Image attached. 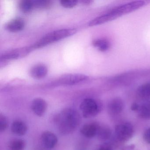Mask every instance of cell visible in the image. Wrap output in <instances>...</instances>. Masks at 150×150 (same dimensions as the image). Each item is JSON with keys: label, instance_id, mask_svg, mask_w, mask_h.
Segmentation results:
<instances>
[{"label": "cell", "instance_id": "6", "mask_svg": "<svg viewBox=\"0 0 150 150\" xmlns=\"http://www.w3.org/2000/svg\"><path fill=\"white\" fill-rule=\"evenodd\" d=\"M33 50L32 46H30L9 51L2 54L1 59L3 60H9L21 58L28 55Z\"/></svg>", "mask_w": 150, "mask_h": 150}, {"label": "cell", "instance_id": "9", "mask_svg": "<svg viewBox=\"0 0 150 150\" xmlns=\"http://www.w3.org/2000/svg\"><path fill=\"white\" fill-rule=\"evenodd\" d=\"M100 125L95 122H90L85 124L80 129L82 135L88 138L94 137L97 135Z\"/></svg>", "mask_w": 150, "mask_h": 150}, {"label": "cell", "instance_id": "14", "mask_svg": "<svg viewBox=\"0 0 150 150\" xmlns=\"http://www.w3.org/2000/svg\"><path fill=\"white\" fill-rule=\"evenodd\" d=\"M28 127L23 121L16 120L14 121L11 125V131L14 134L18 136H23L27 133Z\"/></svg>", "mask_w": 150, "mask_h": 150}, {"label": "cell", "instance_id": "16", "mask_svg": "<svg viewBox=\"0 0 150 150\" xmlns=\"http://www.w3.org/2000/svg\"><path fill=\"white\" fill-rule=\"evenodd\" d=\"M26 144L23 139H15L9 141L8 144V150H23Z\"/></svg>", "mask_w": 150, "mask_h": 150}, {"label": "cell", "instance_id": "13", "mask_svg": "<svg viewBox=\"0 0 150 150\" xmlns=\"http://www.w3.org/2000/svg\"><path fill=\"white\" fill-rule=\"evenodd\" d=\"M47 67L43 64H37L33 67L30 71V75L36 79H40L45 77L48 74Z\"/></svg>", "mask_w": 150, "mask_h": 150}, {"label": "cell", "instance_id": "2", "mask_svg": "<svg viewBox=\"0 0 150 150\" xmlns=\"http://www.w3.org/2000/svg\"><path fill=\"white\" fill-rule=\"evenodd\" d=\"M145 5V2L143 1H131L117 6L107 13L100 16L92 20L88 23L89 27H93L101 25L110 21L117 19L118 17L129 13L137 10Z\"/></svg>", "mask_w": 150, "mask_h": 150}, {"label": "cell", "instance_id": "18", "mask_svg": "<svg viewBox=\"0 0 150 150\" xmlns=\"http://www.w3.org/2000/svg\"><path fill=\"white\" fill-rule=\"evenodd\" d=\"M138 95L143 99H147L150 97V83H146L140 86L137 90Z\"/></svg>", "mask_w": 150, "mask_h": 150}, {"label": "cell", "instance_id": "21", "mask_svg": "<svg viewBox=\"0 0 150 150\" xmlns=\"http://www.w3.org/2000/svg\"><path fill=\"white\" fill-rule=\"evenodd\" d=\"M8 126V118L5 115L0 114V131H5Z\"/></svg>", "mask_w": 150, "mask_h": 150}, {"label": "cell", "instance_id": "20", "mask_svg": "<svg viewBox=\"0 0 150 150\" xmlns=\"http://www.w3.org/2000/svg\"><path fill=\"white\" fill-rule=\"evenodd\" d=\"M111 134L110 130L107 127H101L100 126L98 131V138L102 140H105L109 138Z\"/></svg>", "mask_w": 150, "mask_h": 150}, {"label": "cell", "instance_id": "24", "mask_svg": "<svg viewBox=\"0 0 150 150\" xmlns=\"http://www.w3.org/2000/svg\"><path fill=\"white\" fill-rule=\"evenodd\" d=\"M143 137L145 142L150 144V128L146 130L144 132Z\"/></svg>", "mask_w": 150, "mask_h": 150}, {"label": "cell", "instance_id": "11", "mask_svg": "<svg viewBox=\"0 0 150 150\" xmlns=\"http://www.w3.org/2000/svg\"><path fill=\"white\" fill-rule=\"evenodd\" d=\"M25 22L23 19L18 18L13 19L5 25V28L11 32H17L24 28Z\"/></svg>", "mask_w": 150, "mask_h": 150}, {"label": "cell", "instance_id": "17", "mask_svg": "<svg viewBox=\"0 0 150 150\" xmlns=\"http://www.w3.org/2000/svg\"><path fill=\"white\" fill-rule=\"evenodd\" d=\"M92 43L93 46L101 52L107 51L110 47V44L105 39H96Z\"/></svg>", "mask_w": 150, "mask_h": 150}, {"label": "cell", "instance_id": "5", "mask_svg": "<svg viewBox=\"0 0 150 150\" xmlns=\"http://www.w3.org/2000/svg\"><path fill=\"white\" fill-rule=\"evenodd\" d=\"M115 131L118 140L124 142L128 141L132 137L134 134V129L130 123L124 122L117 125Z\"/></svg>", "mask_w": 150, "mask_h": 150}, {"label": "cell", "instance_id": "3", "mask_svg": "<svg viewBox=\"0 0 150 150\" xmlns=\"http://www.w3.org/2000/svg\"><path fill=\"white\" fill-rule=\"evenodd\" d=\"M75 29H64L48 33L38 40L32 47L34 49H40L48 45L57 42L74 35L77 32Z\"/></svg>", "mask_w": 150, "mask_h": 150}, {"label": "cell", "instance_id": "15", "mask_svg": "<svg viewBox=\"0 0 150 150\" xmlns=\"http://www.w3.org/2000/svg\"><path fill=\"white\" fill-rule=\"evenodd\" d=\"M137 112L140 118L144 120H150V101H146L139 105Z\"/></svg>", "mask_w": 150, "mask_h": 150}, {"label": "cell", "instance_id": "1", "mask_svg": "<svg viewBox=\"0 0 150 150\" xmlns=\"http://www.w3.org/2000/svg\"><path fill=\"white\" fill-rule=\"evenodd\" d=\"M54 121L61 134L68 135L75 131L79 127L81 122V117L75 109L67 108L56 116Z\"/></svg>", "mask_w": 150, "mask_h": 150}, {"label": "cell", "instance_id": "26", "mask_svg": "<svg viewBox=\"0 0 150 150\" xmlns=\"http://www.w3.org/2000/svg\"><path fill=\"white\" fill-rule=\"evenodd\" d=\"M139 105L137 103H133L132 104L131 106V110L132 111H137V112L139 109Z\"/></svg>", "mask_w": 150, "mask_h": 150}, {"label": "cell", "instance_id": "28", "mask_svg": "<svg viewBox=\"0 0 150 150\" xmlns=\"http://www.w3.org/2000/svg\"><path fill=\"white\" fill-rule=\"evenodd\" d=\"M134 146L132 145L128 146L127 147H125L124 149L123 150H134Z\"/></svg>", "mask_w": 150, "mask_h": 150}, {"label": "cell", "instance_id": "12", "mask_svg": "<svg viewBox=\"0 0 150 150\" xmlns=\"http://www.w3.org/2000/svg\"><path fill=\"white\" fill-rule=\"evenodd\" d=\"M124 103L119 98H116L110 101L108 105L109 113L111 115H117L120 114L124 109Z\"/></svg>", "mask_w": 150, "mask_h": 150}, {"label": "cell", "instance_id": "10", "mask_svg": "<svg viewBox=\"0 0 150 150\" xmlns=\"http://www.w3.org/2000/svg\"><path fill=\"white\" fill-rule=\"evenodd\" d=\"M31 108L34 114L38 116H42L47 110V103L42 98H35L32 101Z\"/></svg>", "mask_w": 150, "mask_h": 150}, {"label": "cell", "instance_id": "27", "mask_svg": "<svg viewBox=\"0 0 150 150\" xmlns=\"http://www.w3.org/2000/svg\"><path fill=\"white\" fill-rule=\"evenodd\" d=\"M80 2L81 4H83V5H88L92 3L93 1H89V0H83V1H80Z\"/></svg>", "mask_w": 150, "mask_h": 150}, {"label": "cell", "instance_id": "23", "mask_svg": "<svg viewBox=\"0 0 150 150\" xmlns=\"http://www.w3.org/2000/svg\"><path fill=\"white\" fill-rule=\"evenodd\" d=\"M34 7L46 8L50 6V1H33Z\"/></svg>", "mask_w": 150, "mask_h": 150}, {"label": "cell", "instance_id": "25", "mask_svg": "<svg viewBox=\"0 0 150 150\" xmlns=\"http://www.w3.org/2000/svg\"><path fill=\"white\" fill-rule=\"evenodd\" d=\"M95 150H112L111 147L107 144H102L98 146Z\"/></svg>", "mask_w": 150, "mask_h": 150}, {"label": "cell", "instance_id": "8", "mask_svg": "<svg viewBox=\"0 0 150 150\" xmlns=\"http://www.w3.org/2000/svg\"><path fill=\"white\" fill-rule=\"evenodd\" d=\"M41 141L45 148L52 149L55 147L57 144V137L52 132L46 131L41 135Z\"/></svg>", "mask_w": 150, "mask_h": 150}, {"label": "cell", "instance_id": "4", "mask_svg": "<svg viewBox=\"0 0 150 150\" xmlns=\"http://www.w3.org/2000/svg\"><path fill=\"white\" fill-rule=\"evenodd\" d=\"M80 109L83 117L86 118L94 117L100 111V107L96 101L92 98H86L81 103Z\"/></svg>", "mask_w": 150, "mask_h": 150}, {"label": "cell", "instance_id": "19", "mask_svg": "<svg viewBox=\"0 0 150 150\" xmlns=\"http://www.w3.org/2000/svg\"><path fill=\"white\" fill-rule=\"evenodd\" d=\"M19 8L20 10L24 13H29L34 7L33 1L23 0L20 1L19 3Z\"/></svg>", "mask_w": 150, "mask_h": 150}, {"label": "cell", "instance_id": "22", "mask_svg": "<svg viewBox=\"0 0 150 150\" xmlns=\"http://www.w3.org/2000/svg\"><path fill=\"white\" fill-rule=\"evenodd\" d=\"M60 5L64 8H71L74 7L78 4L77 1H60Z\"/></svg>", "mask_w": 150, "mask_h": 150}, {"label": "cell", "instance_id": "7", "mask_svg": "<svg viewBox=\"0 0 150 150\" xmlns=\"http://www.w3.org/2000/svg\"><path fill=\"white\" fill-rule=\"evenodd\" d=\"M88 79V77L82 74H64L60 77L58 82L62 85H74L85 81Z\"/></svg>", "mask_w": 150, "mask_h": 150}]
</instances>
